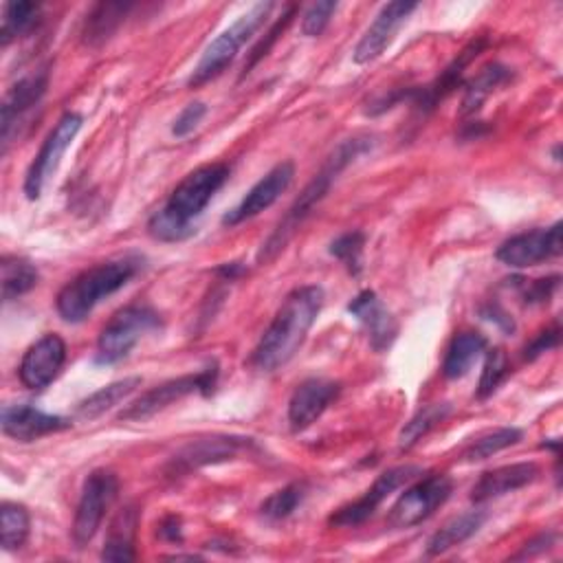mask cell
<instances>
[{
    "instance_id": "cell-7",
    "label": "cell",
    "mask_w": 563,
    "mask_h": 563,
    "mask_svg": "<svg viewBox=\"0 0 563 563\" xmlns=\"http://www.w3.org/2000/svg\"><path fill=\"white\" fill-rule=\"evenodd\" d=\"M216 385H218V363L211 361L207 367H202L196 374H183L178 378H169V380L147 389L145 394H141L134 402H130L119 413V420H125V422L147 420V418L156 416L158 411L167 409L169 405H174L176 400H183L189 394L211 396Z\"/></svg>"
},
{
    "instance_id": "cell-9",
    "label": "cell",
    "mask_w": 563,
    "mask_h": 563,
    "mask_svg": "<svg viewBox=\"0 0 563 563\" xmlns=\"http://www.w3.org/2000/svg\"><path fill=\"white\" fill-rule=\"evenodd\" d=\"M81 123L84 117L79 112L68 110L57 119L55 128L46 134L24 176V194L29 200H37L42 196L48 178L55 174V169L62 163V156L81 130Z\"/></svg>"
},
{
    "instance_id": "cell-40",
    "label": "cell",
    "mask_w": 563,
    "mask_h": 563,
    "mask_svg": "<svg viewBox=\"0 0 563 563\" xmlns=\"http://www.w3.org/2000/svg\"><path fill=\"white\" fill-rule=\"evenodd\" d=\"M205 114H207V106H205L202 101H191V103H187V106L180 110V114L174 119L172 134H174L176 139H183V136L191 134V132L198 128V123L202 121Z\"/></svg>"
},
{
    "instance_id": "cell-24",
    "label": "cell",
    "mask_w": 563,
    "mask_h": 563,
    "mask_svg": "<svg viewBox=\"0 0 563 563\" xmlns=\"http://www.w3.org/2000/svg\"><path fill=\"white\" fill-rule=\"evenodd\" d=\"M134 9L132 2H97L81 24V42L88 46L103 44Z\"/></svg>"
},
{
    "instance_id": "cell-25",
    "label": "cell",
    "mask_w": 563,
    "mask_h": 563,
    "mask_svg": "<svg viewBox=\"0 0 563 563\" xmlns=\"http://www.w3.org/2000/svg\"><path fill=\"white\" fill-rule=\"evenodd\" d=\"M486 350V336L475 332V330H464L457 332L444 354L442 361V374L444 378H462L471 372V367L475 365V361L484 354Z\"/></svg>"
},
{
    "instance_id": "cell-27",
    "label": "cell",
    "mask_w": 563,
    "mask_h": 563,
    "mask_svg": "<svg viewBox=\"0 0 563 563\" xmlns=\"http://www.w3.org/2000/svg\"><path fill=\"white\" fill-rule=\"evenodd\" d=\"M486 512L484 510H468L462 512L453 519H449L438 532H433V537L427 543V554L429 556H438L444 554L446 550L464 543L466 539H471L486 521Z\"/></svg>"
},
{
    "instance_id": "cell-12",
    "label": "cell",
    "mask_w": 563,
    "mask_h": 563,
    "mask_svg": "<svg viewBox=\"0 0 563 563\" xmlns=\"http://www.w3.org/2000/svg\"><path fill=\"white\" fill-rule=\"evenodd\" d=\"M420 473V466L413 464H405V466H394L383 471L374 484L354 501L341 506L339 510H334L328 519L330 526L334 528H354L365 523L376 510L378 506L400 486H405L407 482H411L416 475Z\"/></svg>"
},
{
    "instance_id": "cell-17",
    "label": "cell",
    "mask_w": 563,
    "mask_h": 563,
    "mask_svg": "<svg viewBox=\"0 0 563 563\" xmlns=\"http://www.w3.org/2000/svg\"><path fill=\"white\" fill-rule=\"evenodd\" d=\"M416 9H418V2H405V0L383 4V9L376 13L374 22L367 26L363 37L354 46V55H352L354 62L369 64L376 57H380L385 53V48L394 42L398 29L409 20V15Z\"/></svg>"
},
{
    "instance_id": "cell-26",
    "label": "cell",
    "mask_w": 563,
    "mask_h": 563,
    "mask_svg": "<svg viewBox=\"0 0 563 563\" xmlns=\"http://www.w3.org/2000/svg\"><path fill=\"white\" fill-rule=\"evenodd\" d=\"M141 383H143L141 376H125L121 380H114L110 385L99 387L97 391H92L88 398H84L77 405L75 418H79V420H95V418L103 416L106 411H110L112 407L123 402L132 391H136L141 387Z\"/></svg>"
},
{
    "instance_id": "cell-5",
    "label": "cell",
    "mask_w": 563,
    "mask_h": 563,
    "mask_svg": "<svg viewBox=\"0 0 563 563\" xmlns=\"http://www.w3.org/2000/svg\"><path fill=\"white\" fill-rule=\"evenodd\" d=\"M275 9V2H257L249 11H244L229 29H224L218 37H213L207 48L202 51L198 64L194 66L187 86L198 88L218 75H222L229 64L235 59L238 51L246 44V40L266 22L271 11Z\"/></svg>"
},
{
    "instance_id": "cell-45",
    "label": "cell",
    "mask_w": 563,
    "mask_h": 563,
    "mask_svg": "<svg viewBox=\"0 0 563 563\" xmlns=\"http://www.w3.org/2000/svg\"><path fill=\"white\" fill-rule=\"evenodd\" d=\"M244 273V266L240 262H227V264H220L216 268V275H220L224 282H233L235 277H240Z\"/></svg>"
},
{
    "instance_id": "cell-30",
    "label": "cell",
    "mask_w": 563,
    "mask_h": 563,
    "mask_svg": "<svg viewBox=\"0 0 563 563\" xmlns=\"http://www.w3.org/2000/svg\"><path fill=\"white\" fill-rule=\"evenodd\" d=\"M42 7L37 2H7L2 9L0 44L9 46L13 40L26 35L40 22Z\"/></svg>"
},
{
    "instance_id": "cell-42",
    "label": "cell",
    "mask_w": 563,
    "mask_h": 563,
    "mask_svg": "<svg viewBox=\"0 0 563 563\" xmlns=\"http://www.w3.org/2000/svg\"><path fill=\"white\" fill-rule=\"evenodd\" d=\"M156 537L167 543H183V521L178 515H165L156 526Z\"/></svg>"
},
{
    "instance_id": "cell-43",
    "label": "cell",
    "mask_w": 563,
    "mask_h": 563,
    "mask_svg": "<svg viewBox=\"0 0 563 563\" xmlns=\"http://www.w3.org/2000/svg\"><path fill=\"white\" fill-rule=\"evenodd\" d=\"M552 543H554V532H541L539 537L530 539V541L521 548V552H517L512 559H528V556H534V554H539V552H545Z\"/></svg>"
},
{
    "instance_id": "cell-23",
    "label": "cell",
    "mask_w": 563,
    "mask_h": 563,
    "mask_svg": "<svg viewBox=\"0 0 563 563\" xmlns=\"http://www.w3.org/2000/svg\"><path fill=\"white\" fill-rule=\"evenodd\" d=\"M139 526V508L134 504L123 506L108 528V537L101 550L103 561H134V537Z\"/></svg>"
},
{
    "instance_id": "cell-33",
    "label": "cell",
    "mask_w": 563,
    "mask_h": 563,
    "mask_svg": "<svg viewBox=\"0 0 563 563\" xmlns=\"http://www.w3.org/2000/svg\"><path fill=\"white\" fill-rule=\"evenodd\" d=\"M31 528L29 510L15 501H2L0 506V543L4 550H18L24 545Z\"/></svg>"
},
{
    "instance_id": "cell-14",
    "label": "cell",
    "mask_w": 563,
    "mask_h": 563,
    "mask_svg": "<svg viewBox=\"0 0 563 563\" xmlns=\"http://www.w3.org/2000/svg\"><path fill=\"white\" fill-rule=\"evenodd\" d=\"M48 88V70L40 68L31 75L20 77L7 92L0 106V141L2 154L9 150L13 134H18V125L26 119V114L42 101Z\"/></svg>"
},
{
    "instance_id": "cell-41",
    "label": "cell",
    "mask_w": 563,
    "mask_h": 563,
    "mask_svg": "<svg viewBox=\"0 0 563 563\" xmlns=\"http://www.w3.org/2000/svg\"><path fill=\"white\" fill-rule=\"evenodd\" d=\"M559 339H561V328H559V321H554L552 325H548L545 330H541L526 347H523V358L526 361H534L537 356H541L543 352H550L559 345Z\"/></svg>"
},
{
    "instance_id": "cell-15",
    "label": "cell",
    "mask_w": 563,
    "mask_h": 563,
    "mask_svg": "<svg viewBox=\"0 0 563 563\" xmlns=\"http://www.w3.org/2000/svg\"><path fill=\"white\" fill-rule=\"evenodd\" d=\"M295 165L292 161H282L268 169L246 194L244 198L222 216V227H238L262 211H266L292 183Z\"/></svg>"
},
{
    "instance_id": "cell-39",
    "label": "cell",
    "mask_w": 563,
    "mask_h": 563,
    "mask_svg": "<svg viewBox=\"0 0 563 563\" xmlns=\"http://www.w3.org/2000/svg\"><path fill=\"white\" fill-rule=\"evenodd\" d=\"M521 284V297L526 303H548L550 297L554 295V290L559 288L561 277L559 275H550V277H541V279H519Z\"/></svg>"
},
{
    "instance_id": "cell-19",
    "label": "cell",
    "mask_w": 563,
    "mask_h": 563,
    "mask_svg": "<svg viewBox=\"0 0 563 563\" xmlns=\"http://www.w3.org/2000/svg\"><path fill=\"white\" fill-rule=\"evenodd\" d=\"M70 424H73L70 418L46 413L31 405H2V411H0L2 433L18 442H33L37 438L64 431Z\"/></svg>"
},
{
    "instance_id": "cell-22",
    "label": "cell",
    "mask_w": 563,
    "mask_h": 563,
    "mask_svg": "<svg viewBox=\"0 0 563 563\" xmlns=\"http://www.w3.org/2000/svg\"><path fill=\"white\" fill-rule=\"evenodd\" d=\"M539 475V466L534 462H515V464H506L493 471L482 473V477L475 482L473 490H471V499L475 504L488 501L493 497H501L506 493L519 490L528 484H532Z\"/></svg>"
},
{
    "instance_id": "cell-1",
    "label": "cell",
    "mask_w": 563,
    "mask_h": 563,
    "mask_svg": "<svg viewBox=\"0 0 563 563\" xmlns=\"http://www.w3.org/2000/svg\"><path fill=\"white\" fill-rule=\"evenodd\" d=\"M323 299L325 292L317 284L290 290L251 354L253 367L260 372H275L286 365L306 341L323 308Z\"/></svg>"
},
{
    "instance_id": "cell-35",
    "label": "cell",
    "mask_w": 563,
    "mask_h": 563,
    "mask_svg": "<svg viewBox=\"0 0 563 563\" xmlns=\"http://www.w3.org/2000/svg\"><path fill=\"white\" fill-rule=\"evenodd\" d=\"M363 246H365V233L354 229V231H345L341 235H336L330 242V255H334L350 275H358L361 273V262H363Z\"/></svg>"
},
{
    "instance_id": "cell-18",
    "label": "cell",
    "mask_w": 563,
    "mask_h": 563,
    "mask_svg": "<svg viewBox=\"0 0 563 563\" xmlns=\"http://www.w3.org/2000/svg\"><path fill=\"white\" fill-rule=\"evenodd\" d=\"M339 391H341L339 383L321 378V376H312V378H306L303 383H299L288 400L290 429L297 433V431L308 429L312 422H317L321 418V413L339 396Z\"/></svg>"
},
{
    "instance_id": "cell-10",
    "label": "cell",
    "mask_w": 563,
    "mask_h": 563,
    "mask_svg": "<svg viewBox=\"0 0 563 563\" xmlns=\"http://www.w3.org/2000/svg\"><path fill=\"white\" fill-rule=\"evenodd\" d=\"M451 490L453 482L444 473H433L418 479L396 499L387 515V526L394 530H402L422 523L449 499Z\"/></svg>"
},
{
    "instance_id": "cell-32",
    "label": "cell",
    "mask_w": 563,
    "mask_h": 563,
    "mask_svg": "<svg viewBox=\"0 0 563 563\" xmlns=\"http://www.w3.org/2000/svg\"><path fill=\"white\" fill-rule=\"evenodd\" d=\"M519 440H521V429L499 427V429L482 433L477 440H473L468 446H464V451L460 453V460L462 462H479V460H486V457L517 444Z\"/></svg>"
},
{
    "instance_id": "cell-20",
    "label": "cell",
    "mask_w": 563,
    "mask_h": 563,
    "mask_svg": "<svg viewBox=\"0 0 563 563\" xmlns=\"http://www.w3.org/2000/svg\"><path fill=\"white\" fill-rule=\"evenodd\" d=\"M347 312L356 317V321L365 328L369 345L376 352H385L394 343L398 334V323L374 290H361L347 303Z\"/></svg>"
},
{
    "instance_id": "cell-13",
    "label": "cell",
    "mask_w": 563,
    "mask_h": 563,
    "mask_svg": "<svg viewBox=\"0 0 563 563\" xmlns=\"http://www.w3.org/2000/svg\"><path fill=\"white\" fill-rule=\"evenodd\" d=\"M561 229L563 224L554 222L545 229L517 233L497 246L495 257L510 268H528L554 260L561 255Z\"/></svg>"
},
{
    "instance_id": "cell-28",
    "label": "cell",
    "mask_w": 563,
    "mask_h": 563,
    "mask_svg": "<svg viewBox=\"0 0 563 563\" xmlns=\"http://www.w3.org/2000/svg\"><path fill=\"white\" fill-rule=\"evenodd\" d=\"M512 79V70L504 64H488L484 66L471 81L464 84V99H462V117L475 114L488 95H493L497 88L506 86Z\"/></svg>"
},
{
    "instance_id": "cell-34",
    "label": "cell",
    "mask_w": 563,
    "mask_h": 563,
    "mask_svg": "<svg viewBox=\"0 0 563 563\" xmlns=\"http://www.w3.org/2000/svg\"><path fill=\"white\" fill-rule=\"evenodd\" d=\"M303 499H306V484L303 482H290L284 488L268 495L262 501L260 512L268 521H282V519H288L301 506Z\"/></svg>"
},
{
    "instance_id": "cell-29",
    "label": "cell",
    "mask_w": 563,
    "mask_h": 563,
    "mask_svg": "<svg viewBox=\"0 0 563 563\" xmlns=\"http://www.w3.org/2000/svg\"><path fill=\"white\" fill-rule=\"evenodd\" d=\"M40 273L33 262L18 255H4L0 260V292L2 301H13L37 286Z\"/></svg>"
},
{
    "instance_id": "cell-4",
    "label": "cell",
    "mask_w": 563,
    "mask_h": 563,
    "mask_svg": "<svg viewBox=\"0 0 563 563\" xmlns=\"http://www.w3.org/2000/svg\"><path fill=\"white\" fill-rule=\"evenodd\" d=\"M141 264L139 255H121L86 268L57 292V314L66 323L84 321L99 301L123 288L141 271Z\"/></svg>"
},
{
    "instance_id": "cell-36",
    "label": "cell",
    "mask_w": 563,
    "mask_h": 563,
    "mask_svg": "<svg viewBox=\"0 0 563 563\" xmlns=\"http://www.w3.org/2000/svg\"><path fill=\"white\" fill-rule=\"evenodd\" d=\"M508 372H510V363H508L506 352L501 347L488 350L486 358H484L482 376H479V383H477V398H482V400L488 398L504 383Z\"/></svg>"
},
{
    "instance_id": "cell-21",
    "label": "cell",
    "mask_w": 563,
    "mask_h": 563,
    "mask_svg": "<svg viewBox=\"0 0 563 563\" xmlns=\"http://www.w3.org/2000/svg\"><path fill=\"white\" fill-rule=\"evenodd\" d=\"M484 48V40H473L464 46V51L442 70V75L422 88H407V99L422 112H431L440 101H444L460 84L464 68L479 55Z\"/></svg>"
},
{
    "instance_id": "cell-31",
    "label": "cell",
    "mask_w": 563,
    "mask_h": 563,
    "mask_svg": "<svg viewBox=\"0 0 563 563\" xmlns=\"http://www.w3.org/2000/svg\"><path fill=\"white\" fill-rule=\"evenodd\" d=\"M451 413L449 402H431L424 405L402 429L398 435V449L409 451L413 444H418L433 427H438L442 420H446Z\"/></svg>"
},
{
    "instance_id": "cell-16",
    "label": "cell",
    "mask_w": 563,
    "mask_h": 563,
    "mask_svg": "<svg viewBox=\"0 0 563 563\" xmlns=\"http://www.w3.org/2000/svg\"><path fill=\"white\" fill-rule=\"evenodd\" d=\"M66 363V343L59 334L48 332L40 336L22 356L18 374L26 389L40 391L48 387Z\"/></svg>"
},
{
    "instance_id": "cell-2",
    "label": "cell",
    "mask_w": 563,
    "mask_h": 563,
    "mask_svg": "<svg viewBox=\"0 0 563 563\" xmlns=\"http://www.w3.org/2000/svg\"><path fill=\"white\" fill-rule=\"evenodd\" d=\"M374 147V136L358 132L350 139H343L330 156L323 161L321 169L312 176V180L303 187V191L297 196V200L290 205V209L284 213L279 224L273 229V233L266 238V242L257 251V264L273 262L284 246L290 242V238L297 233V229L303 224V220L317 209V205L328 196L332 183L339 178V174L352 165L356 158H361L365 152Z\"/></svg>"
},
{
    "instance_id": "cell-6",
    "label": "cell",
    "mask_w": 563,
    "mask_h": 563,
    "mask_svg": "<svg viewBox=\"0 0 563 563\" xmlns=\"http://www.w3.org/2000/svg\"><path fill=\"white\" fill-rule=\"evenodd\" d=\"M161 325L158 312L147 303H130L117 310L103 325L97 339L95 361L99 365H114L125 358L132 347L152 330Z\"/></svg>"
},
{
    "instance_id": "cell-37",
    "label": "cell",
    "mask_w": 563,
    "mask_h": 563,
    "mask_svg": "<svg viewBox=\"0 0 563 563\" xmlns=\"http://www.w3.org/2000/svg\"><path fill=\"white\" fill-rule=\"evenodd\" d=\"M295 11H297V7L295 4H284V13L273 22V26L268 29V33L251 48V53H249V59L244 62V68H242V77L262 59V57H266L268 55V51L273 48V44L279 40V35L286 31V26L290 24V20H292V15H295Z\"/></svg>"
},
{
    "instance_id": "cell-44",
    "label": "cell",
    "mask_w": 563,
    "mask_h": 563,
    "mask_svg": "<svg viewBox=\"0 0 563 563\" xmlns=\"http://www.w3.org/2000/svg\"><path fill=\"white\" fill-rule=\"evenodd\" d=\"M484 314H486L490 321L495 319V323H497V325H501L506 332H512V330H515V321H512V319H510V317H508L499 306H495V303H493V306H488V312L484 310Z\"/></svg>"
},
{
    "instance_id": "cell-3",
    "label": "cell",
    "mask_w": 563,
    "mask_h": 563,
    "mask_svg": "<svg viewBox=\"0 0 563 563\" xmlns=\"http://www.w3.org/2000/svg\"><path fill=\"white\" fill-rule=\"evenodd\" d=\"M227 178V163H207L189 172L167 196L165 205L150 218V235L161 242L187 240L196 231L194 220L205 211Z\"/></svg>"
},
{
    "instance_id": "cell-8",
    "label": "cell",
    "mask_w": 563,
    "mask_h": 563,
    "mask_svg": "<svg viewBox=\"0 0 563 563\" xmlns=\"http://www.w3.org/2000/svg\"><path fill=\"white\" fill-rule=\"evenodd\" d=\"M119 493V477L110 468H95L81 488L75 519H73V543L77 548H84L92 541L97 530L101 528V521L117 499Z\"/></svg>"
},
{
    "instance_id": "cell-38",
    "label": "cell",
    "mask_w": 563,
    "mask_h": 563,
    "mask_svg": "<svg viewBox=\"0 0 563 563\" xmlns=\"http://www.w3.org/2000/svg\"><path fill=\"white\" fill-rule=\"evenodd\" d=\"M336 2L332 0H323V2H314L306 9L303 18H301V33L306 37H317L325 31V26L330 24L334 11H336Z\"/></svg>"
},
{
    "instance_id": "cell-11",
    "label": "cell",
    "mask_w": 563,
    "mask_h": 563,
    "mask_svg": "<svg viewBox=\"0 0 563 563\" xmlns=\"http://www.w3.org/2000/svg\"><path fill=\"white\" fill-rule=\"evenodd\" d=\"M255 451V442L244 435H209L198 438L189 444H185L178 453L172 455L165 473L169 477H183L191 471H198L202 466L222 464L229 460H235L244 453Z\"/></svg>"
}]
</instances>
